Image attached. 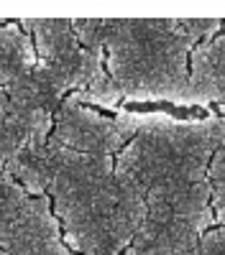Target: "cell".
<instances>
[{
	"label": "cell",
	"mask_w": 225,
	"mask_h": 255,
	"mask_svg": "<svg viewBox=\"0 0 225 255\" xmlns=\"http://www.w3.org/2000/svg\"><path fill=\"white\" fill-rule=\"evenodd\" d=\"M61 100L44 69L33 82L15 87L0 84V174L20 153L46 143Z\"/></svg>",
	"instance_id": "4"
},
{
	"label": "cell",
	"mask_w": 225,
	"mask_h": 255,
	"mask_svg": "<svg viewBox=\"0 0 225 255\" xmlns=\"http://www.w3.org/2000/svg\"><path fill=\"white\" fill-rule=\"evenodd\" d=\"M64 248L51 202L0 174V255H59Z\"/></svg>",
	"instance_id": "5"
},
{
	"label": "cell",
	"mask_w": 225,
	"mask_h": 255,
	"mask_svg": "<svg viewBox=\"0 0 225 255\" xmlns=\"http://www.w3.org/2000/svg\"><path fill=\"white\" fill-rule=\"evenodd\" d=\"M120 143V110L102 113L64 97L46 143L20 153L3 171L51 202L74 255H123L133 243L136 227L115 174Z\"/></svg>",
	"instance_id": "1"
},
{
	"label": "cell",
	"mask_w": 225,
	"mask_h": 255,
	"mask_svg": "<svg viewBox=\"0 0 225 255\" xmlns=\"http://www.w3.org/2000/svg\"><path fill=\"white\" fill-rule=\"evenodd\" d=\"M38 64L61 97H74L102 113H118L110 82L102 67V51L85 41L72 18H23Z\"/></svg>",
	"instance_id": "3"
},
{
	"label": "cell",
	"mask_w": 225,
	"mask_h": 255,
	"mask_svg": "<svg viewBox=\"0 0 225 255\" xmlns=\"http://www.w3.org/2000/svg\"><path fill=\"white\" fill-rule=\"evenodd\" d=\"M59 255H74V253H72V250H69V248H64V250H61V253H59Z\"/></svg>",
	"instance_id": "6"
},
{
	"label": "cell",
	"mask_w": 225,
	"mask_h": 255,
	"mask_svg": "<svg viewBox=\"0 0 225 255\" xmlns=\"http://www.w3.org/2000/svg\"><path fill=\"white\" fill-rule=\"evenodd\" d=\"M72 20L77 33L102 51L118 110L225 108V20Z\"/></svg>",
	"instance_id": "2"
}]
</instances>
